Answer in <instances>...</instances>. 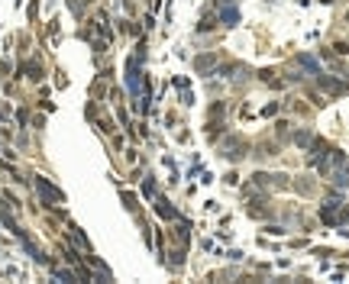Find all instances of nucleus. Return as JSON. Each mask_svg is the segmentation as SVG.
<instances>
[{"instance_id": "obj_6", "label": "nucleus", "mask_w": 349, "mask_h": 284, "mask_svg": "<svg viewBox=\"0 0 349 284\" xmlns=\"http://www.w3.org/2000/svg\"><path fill=\"white\" fill-rule=\"evenodd\" d=\"M214 65H217V55H201V58H194V68L201 71V75L214 71Z\"/></svg>"}, {"instance_id": "obj_11", "label": "nucleus", "mask_w": 349, "mask_h": 284, "mask_svg": "<svg viewBox=\"0 0 349 284\" xmlns=\"http://www.w3.org/2000/svg\"><path fill=\"white\" fill-rule=\"evenodd\" d=\"M214 26H217V23H214V16H204V23L197 26V29H201V32H207V29H214Z\"/></svg>"}, {"instance_id": "obj_12", "label": "nucleus", "mask_w": 349, "mask_h": 284, "mask_svg": "<svg viewBox=\"0 0 349 284\" xmlns=\"http://www.w3.org/2000/svg\"><path fill=\"white\" fill-rule=\"evenodd\" d=\"M336 52H340V55H349V46H346V42H340V46H336Z\"/></svg>"}, {"instance_id": "obj_8", "label": "nucleus", "mask_w": 349, "mask_h": 284, "mask_svg": "<svg viewBox=\"0 0 349 284\" xmlns=\"http://www.w3.org/2000/svg\"><path fill=\"white\" fill-rule=\"evenodd\" d=\"M297 62H301L304 68L310 71V75H320V65H317V58H310V55H301V58H297Z\"/></svg>"}, {"instance_id": "obj_9", "label": "nucleus", "mask_w": 349, "mask_h": 284, "mask_svg": "<svg viewBox=\"0 0 349 284\" xmlns=\"http://www.w3.org/2000/svg\"><path fill=\"white\" fill-rule=\"evenodd\" d=\"M295 142L301 149H310V146H314V136H310V132H295Z\"/></svg>"}, {"instance_id": "obj_7", "label": "nucleus", "mask_w": 349, "mask_h": 284, "mask_svg": "<svg viewBox=\"0 0 349 284\" xmlns=\"http://www.w3.org/2000/svg\"><path fill=\"white\" fill-rule=\"evenodd\" d=\"M155 210H159L165 220H175V216H178V213H175V207H168V200H165V197H155Z\"/></svg>"}, {"instance_id": "obj_2", "label": "nucleus", "mask_w": 349, "mask_h": 284, "mask_svg": "<svg viewBox=\"0 0 349 284\" xmlns=\"http://www.w3.org/2000/svg\"><path fill=\"white\" fill-rule=\"evenodd\" d=\"M36 191H39V197L46 200L49 207H55V204H62V200H65V194L58 191V187H52L46 178H36Z\"/></svg>"}, {"instance_id": "obj_4", "label": "nucleus", "mask_w": 349, "mask_h": 284, "mask_svg": "<svg viewBox=\"0 0 349 284\" xmlns=\"http://www.w3.org/2000/svg\"><path fill=\"white\" fill-rule=\"evenodd\" d=\"M317 81H320V87H323V91H330V94H346V91H349V84H343V81H336V77L317 75Z\"/></svg>"}, {"instance_id": "obj_5", "label": "nucleus", "mask_w": 349, "mask_h": 284, "mask_svg": "<svg viewBox=\"0 0 349 284\" xmlns=\"http://www.w3.org/2000/svg\"><path fill=\"white\" fill-rule=\"evenodd\" d=\"M223 155H226V158H233V161H236V158H240V155H242V139L230 136V139H226V142H223Z\"/></svg>"}, {"instance_id": "obj_3", "label": "nucleus", "mask_w": 349, "mask_h": 284, "mask_svg": "<svg viewBox=\"0 0 349 284\" xmlns=\"http://www.w3.org/2000/svg\"><path fill=\"white\" fill-rule=\"evenodd\" d=\"M220 23H223V26H236V23H240V10L233 7V0H220Z\"/></svg>"}, {"instance_id": "obj_10", "label": "nucleus", "mask_w": 349, "mask_h": 284, "mask_svg": "<svg viewBox=\"0 0 349 284\" xmlns=\"http://www.w3.org/2000/svg\"><path fill=\"white\" fill-rule=\"evenodd\" d=\"M55 278H58V281H75V275L65 271V268H55Z\"/></svg>"}, {"instance_id": "obj_1", "label": "nucleus", "mask_w": 349, "mask_h": 284, "mask_svg": "<svg viewBox=\"0 0 349 284\" xmlns=\"http://www.w3.org/2000/svg\"><path fill=\"white\" fill-rule=\"evenodd\" d=\"M320 220L326 223V226H340V223L349 220V204H343L340 194H333V197L323 200V210H320Z\"/></svg>"}]
</instances>
